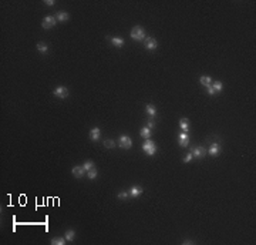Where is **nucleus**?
<instances>
[{
    "mask_svg": "<svg viewBox=\"0 0 256 245\" xmlns=\"http://www.w3.org/2000/svg\"><path fill=\"white\" fill-rule=\"evenodd\" d=\"M142 150H144V153L147 156L152 157L154 154L157 153V146H155V143H154L151 138H148V140H145L144 144H142Z\"/></svg>",
    "mask_w": 256,
    "mask_h": 245,
    "instance_id": "2",
    "label": "nucleus"
},
{
    "mask_svg": "<svg viewBox=\"0 0 256 245\" xmlns=\"http://www.w3.org/2000/svg\"><path fill=\"white\" fill-rule=\"evenodd\" d=\"M97 175H98V173H97V168H95V167L91 168L90 171H87V177H88L90 180H95L97 178Z\"/></svg>",
    "mask_w": 256,
    "mask_h": 245,
    "instance_id": "23",
    "label": "nucleus"
},
{
    "mask_svg": "<svg viewBox=\"0 0 256 245\" xmlns=\"http://www.w3.org/2000/svg\"><path fill=\"white\" fill-rule=\"evenodd\" d=\"M144 44H145V47L148 49V50H155V49L158 47V42H157V39H154V37H145V40H144Z\"/></svg>",
    "mask_w": 256,
    "mask_h": 245,
    "instance_id": "8",
    "label": "nucleus"
},
{
    "mask_svg": "<svg viewBox=\"0 0 256 245\" xmlns=\"http://www.w3.org/2000/svg\"><path fill=\"white\" fill-rule=\"evenodd\" d=\"M53 93H54V96L58 97V99H67V97H68V89L64 87V86H57Z\"/></svg>",
    "mask_w": 256,
    "mask_h": 245,
    "instance_id": "5",
    "label": "nucleus"
},
{
    "mask_svg": "<svg viewBox=\"0 0 256 245\" xmlns=\"http://www.w3.org/2000/svg\"><path fill=\"white\" fill-rule=\"evenodd\" d=\"M100 136H101V130L98 127H94L90 130V140L91 141H97L98 138H100Z\"/></svg>",
    "mask_w": 256,
    "mask_h": 245,
    "instance_id": "11",
    "label": "nucleus"
},
{
    "mask_svg": "<svg viewBox=\"0 0 256 245\" xmlns=\"http://www.w3.org/2000/svg\"><path fill=\"white\" fill-rule=\"evenodd\" d=\"M65 242H67V240H65L64 237H60V238H53V240H51V244H53V245H64Z\"/></svg>",
    "mask_w": 256,
    "mask_h": 245,
    "instance_id": "21",
    "label": "nucleus"
},
{
    "mask_svg": "<svg viewBox=\"0 0 256 245\" xmlns=\"http://www.w3.org/2000/svg\"><path fill=\"white\" fill-rule=\"evenodd\" d=\"M211 87L214 89L215 93H219V91H222V89H224V84H222L221 81H214V83L211 84Z\"/></svg>",
    "mask_w": 256,
    "mask_h": 245,
    "instance_id": "20",
    "label": "nucleus"
},
{
    "mask_svg": "<svg viewBox=\"0 0 256 245\" xmlns=\"http://www.w3.org/2000/svg\"><path fill=\"white\" fill-rule=\"evenodd\" d=\"M208 153H209V154H211L212 157H216V156L219 154V153H221V146H219L218 143H214V144H212V146L209 147Z\"/></svg>",
    "mask_w": 256,
    "mask_h": 245,
    "instance_id": "12",
    "label": "nucleus"
},
{
    "mask_svg": "<svg viewBox=\"0 0 256 245\" xmlns=\"http://www.w3.org/2000/svg\"><path fill=\"white\" fill-rule=\"evenodd\" d=\"M192 156H194V158H205L206 157V154H208V150L205 148V147H196V148H194V150L191 151Z\"/></svg>",
    "mask_w": 256,
    "mask_h": 245,
    "instance_id": "6",
    "label": "nucleus"
},
{
    "mask_svg": "<svg viewBox=\"0 0 256 245\" xmlns=\"http://www.w3.org/2000/svg\"><path fill=\"white\" fill-rule=\"evenodd\" d=\"M44 5H46V6H50V7H51V6L56 5V2H54V0H46V2H44Z\"/></svg>",
    "mask_w": 256,
    "mask_h": 245,
    "instance_id": "29",
    "label": "nucleus"
},
{
    "mask_svg": "<svg viewBox=\"0 0 256 245\" xmlns=\"http://www.w3.org/2000/svg\"><path fill=\"white\" fill-rule=\"evenodd\" d=\"M36 49H37L40 53H43V54H46L47 52H48V46H47L44 42H40V43H37L36 44Z\"/></svg>",
    "mask_w": 256,
    "mask_h": 245,
    "instance_id": "17",
    "label": "nucleus"
},
{
    "mask_svg": "<svg viewBox=\"0 0 256 245\" xmlns=\"http://www.w3.org/2000/svg\"><path fill=\"white\" fill-rule=\"evenodd\" d=\"M83 167H84V170H85V173H87V171H90L91 168H94V163L88 160V161H85V163H84Z\"/></svg>",
    "mask_w": 256,
    "mask_h": 245,
    "instance_id": "25",
    "label": "nucleus"
},
{
    "mask_svg": "<svg viewBox=\"0 0 256 245\" xmlns=\"http://www.w3.org/2000/svg\"><path fill=\"white\" fill-rule=\"evenodd\" d=\"M179 127L184 133H188L189 131V120L188 118H181L179 120Z\"/></svg>",
    "mask_w": 256,
    "mask_h": 245,
    "instance_id": "14",
    "label": "nucleus"
},
{
    "mask_svg": "<svg viewBox=\"0 0 256 245\" xmlns=\"http://www.w3.org/2000/svg\"><path fill=\"white\" fill-rule=\"evenodd\" d=\"M199 81H201V84H202V86H205V87H208V86L212 84V77H211V76L204 74V76H201Z\"/></svg>",
    "mask_w": 256,
    "mask_h": 245,
    "instance_id": "15",
    "label": "nucleus"
},
{
    "mask_svg": "<svg viewBox=\"0 0 256 245\" xmlns=\"http://www.w3.org/2000/svg\"><path fill=\"white\" fill-rule=\"evenodd\" d=\"M140 136L144 137L145 140H148V138H151V130L148 127H142L140 130Z\"/></svg>",
    "mask_w": 256,
    "mask_h": 245,
    "instance_id": "19",
    "label": "nucleus"
},
{
    "mask_svg": "<svg viewBox=\"0 0 256 245\" xmlns=\"http://www.w3.org/2000/svg\"><path fill=\"white\" fill-rule=\"evenodd\" d=\"M130 36H131L132 40H135V42H142V40H145V30H144V27H141V26H135V27H132Z\"/></svg>",
    "mask_w": 256,
    "mask_h": 245,
    "instance_id": "1",
    "label": "nucleus"
},
{
    "mask_svg": "<svg viewBox=\"0 0 256 245\" xmlns=\"http://www.w3.org/2000/svg\"><path fill=\"white\" fill-rule=\"evenodd\" d=\"M147 127H148L149 130H152V128L155 127V120H154L152 117H149L148 120H147Z\"/></svg>",
    "mask_w": 256,
    "mask_h": 245,
    "instance_id": "27",
    "label": "nucleus"
},
{
    "mask_svg": "<svg viewBox=\"0 0 256 245\" xmlns=\"http://www.w3.org/2000/svg\"><path fill=\"white\" fill-rule=\"evenodd\" d=\"M206 89H208V94H209V96H215V94H216V93H215V91H214V89H212L211 86H208Z\"/></svg>",
    "mask_w": 256,
    "mask_h": 245,
    "instance_id": "30",
    "label": "nucleus"
},
{
    "mask_svg": "<svg viewBox=\"0 0 256 245\" xmlns=\"http://www.w3.org/2000/svg\"><path fill=\"white\" fill-rule=\"evenodd\" d=\"M64 238L67 240V242H71V241L75 238V231L74 230H67L64 234Z\"/></svg>",
    "mask_w": 256,
    "mask_h": 245,
    "instance_id": "18",
    "label": "nucleus"
},
{
    "mask_svg": "<svg viewBox=\"0 0 256 245\" xmlns=\"http://www.w3.org/2000/svg\"><path fill=\"white\" fill-rule=\"evenodd\" d=\"M71 174H73V177H75V178H83L84 174H85V170H84L83 165H75V167L71 168Z\"/></svg>",
    "mask_w": 256,
    "mask_h": 245,
    "instance_id": "7",
    "label": "nucleus"
},
{
    "mask_svg": "<svg viewBox=\"0 0 256 245\" xmlns=\"http://www.w3.org/2000/svg\"><path fill=\"white\" fill-rule=\"evenodd\" d=\"M115 146H117L115 141H114V140H111V138H108V140H105V141H104V147H105V148H114Z\"/></svg>",
    "mask_w": 256,
    "mask_h": 245,
    "instance_id": "24",
    "label": "nucleus"
},
{
    "mask_svg": "<svg viewBox=\"0 0 256 245\" xmlns=\"http://www.w3.org/2000/svg\"><path fill=\"white\" fill-rule=\"evenodd\" d=\"M56 24H57L56 16H46V17L43 19V22H42L43 29H46V30H48V29H53L54 26H56Z\"/></svg>",
    "mask_w": 256,
    "mask_h": 245,
    "instance_id": "3",
    "label": "nucleus"
},
{
    "mask_svg": "<svg viewBox=\"0 0 256 245\" xmlns=\"http://www.w3.org/2000/svg\"><path fill=\"white\" fill-rule=\"evenodd\" d=\"M56 19H57V22H67V20L70 19V14L67 13V12H58V13L56 14Z\"/></svg>",
    "mask_w": 256,
    "mask_h": 245,
    "instance_id": "13",
    "label": "nucleus"
},
{
    "mask_svg": "<svg viewBox=\"0 0 256 245\" xmlns=\"http://www.w3.org/2000/svg\"><path fill=\"white\" fill-rule=\"evenodd\" d=\"M194 158V156H192V153H188L185 157H184V163H189V161Z\"/></svg>",
    "mask_w": 256,
    "mask_h": 245,
    "instance_id": "28",
    "label": "nucleus"
},
{
    "mask_svg": "<svg viewBox=\"0 0 256 245\" xmlns=\"http://www.w3.org/2000/svg\"><path fill=\"white\" fill-rule=\"evenodd\" d=\"M128 195H130V194H128V191H120V193L117 194V198H118V200H127V198H128Z\"/></svg>",
    "mask_w": 256,
    "mask_h": 245,
    "instance_id": "26",
    "label": "nucleus"
},
{
    "mask_svg": "<svg viewBox=\"0 0 256 245\" xmlns=\"http://www.w3.org/2000/svg\"><path fill=\"white\" fill-rule=\"evenodd\" d=\"M184 244H185V245H189V244H194V242H192V241H189V240H185V241H184Z\"/></svg>",
    "mask_w": 256,
    "mask_h": 245,
    "instance_id": "31",
    "label": "nucleus"
},
{
    "mask_svg": "<svg viewBox=\"0 0 256 245\" xmlns=\"http://www.w3.org/2000/svg\"><path fill=\"white\" fill-rule=\"evenodd\" d=\"M118 146L121 147L122 150H130L132 147V140L128 136H121L120 140H118Z\"/></svg>",
    "mask_w": 256,
    "mask_h": 245,
    "instance_id": "4",
    "label": "nucleus"
},
{
    "mask_svg": "<svg viewBox=\"0 0 256 245\" xmlns=\"http://www.w3.org/2000/svg\"><path fill=\"white\" fill-rule=\"evenodd\" d=\"M111 43H112V46H114V47H122V46L125 44L124 39H121V37H112Z\"/></svg>",
    "mask_w": 256,
    "mask_h": 245,
    "instance_id": "16",
    "label": "nucleus"
},
{
    "mask_svg": "<svg viewBox=\"0 0 256 245\" xmlns=\"http://www.w3.org/2000/svg\"><path fill=\"white\" fill-rule=\"evenodd\" d=\"M142 187H140V185H134V187H131L130 188V191H128V194H130L132 198H137V197H140L141 194H142Z\"/></svg>",
    "mask_w": 256,
    "mask_h": 245,
    "instance_id": "10",
    "label": "nucleus"
},
{
    "mask_svg": "<svg viewBox=\"0 0 256 245\" xmlns=\"http://www.w3.org/2000/svg\"><path fill=\"white\" fill-rule=\"evenodd\" d=\"M178 144L181 147H188L189 146V136H188V133H184L182 131L178 137Z\"/></svg>",
    "mask_w": 256,
    "mask_h": 245,
    "instance_id": "9",
    "label": "nucleus"
},
{
    "mask_svg": "<svg viewBox=\"0 0 256 245\" xmlns=\"http://www.w3.org/2000/svg\"><path fill=\"white\" fill-rule=\"evenodd\" d=\"M145 110H147V113L151 116V117H154L155 114H157V109L154 107L152 104H147V107H145Z\"/></svg>",
    "mask_w": 256,
    "mask_h": 245,
    "instance_id": "22",
    "label": "nucleus"
}]
</instances>
